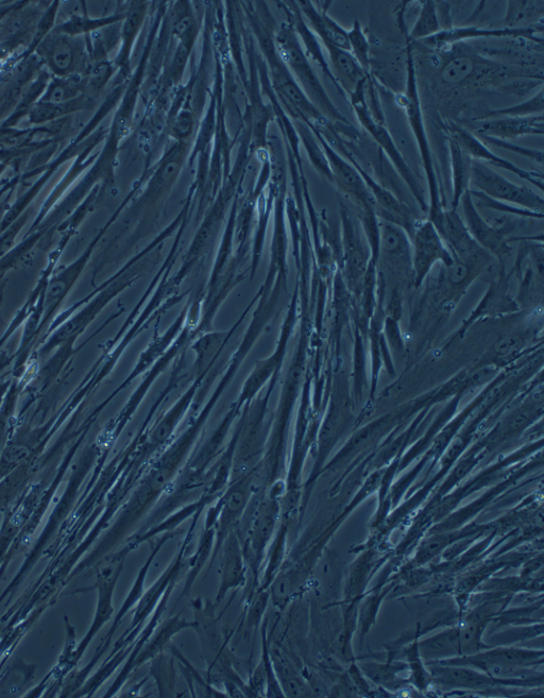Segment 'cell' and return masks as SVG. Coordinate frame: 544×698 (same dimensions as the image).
Segmentation results:
<instances>
[{
  "label": "cell",
  "instance_id": "obj_1",
  "mask_svg": "<svg viewBox=\"0 0 544 698\" xmlns=\"http://www.w3.org/2000/svg\"><path fill=\"white\" fill-rule=\"evenodd\" d=\"M214 602L197 598L193 600L195 627L200 650L206 662L204 676L208 682L224 687L227 696L247 697L246 680L236 671L235 657L229 642L234 632L225 637L216 615Z\"/></svg>",
  "mask_w": 544,
  "mask_h": 698
},
{
  "label": "cell",
  "instance_id": "obj_2",
  "mask_svg": "<svg viewBox=\"0 0 544 698\" xmlns=\"http://www.w3.org/2000/svg\"><path fill=\"white\" fill-rule=\"evenodd\" d=\"M198 517V515L195 516L191 529L187 532L177 555L170 561V564L158 577V580L145 590L143 597L134 607L132 621L125 634L116 642L114 651L104 668L101 669L98 675L99 682L102 683V680L110 676L122 665L124 660L128 659L132 652V646L147 620L155 612L165 595L173 594L180 582L183 571L187 568V552L190 550Z\"/></svg>",
  "mask_w": 544,
  "mask_h": 698
},
{
  "label": "cell",
  "instance_id": "obj_3",
  "mask_svg": "<svg viewBox=\"0 0 544 698\" xmlns=\"http://www.w3.org/2000/svg\"><path fill=\"white\" fill-rule=\"evenodd\" d=\"M406 64L407 80L405 91L400 95L399 105L404 110L408 119V124L415 136L419 156L428 184V219L434 223L442 211L448 209L446 198L442 196L441 185L434 163L433 152L429 141L427 130H425L424 116L421 106L416 66L413 57L412 45L406 42Z\"/></svg>",
  "mask_w": 544,
  "mask_h": 698
},
{
  "label": "cell",
  "instance_id": "obj_4",
  "mask_svg": "<svg viewBox=\"0 0 544 698\" xmlns=\"http://www.w3.org/2000/svg\"><path fill=\"white\" fill-rule=\"evenodd\" d=\"M275 45L278 54L292 73L303 93L312 104L332 124L353 127L348 119L340 113L317 76L308 56L305 55L297 33L291 23L282 24L276 34Z\"/></svg>",
  "mask_w": 544,
  "mask_h": 698
},
{
  "label": "cell",
  "instance_id": "obj_5",
  "mask_svg": "<svg viewBox=\"0 0 544 698\" xmlns=\"http://www.w3.org/2000/svg\"><path fill=\"white\" fill-rule=\"evenodd\" d=\"M368 78L348 97L350 105L357 117V121H359L361 126L368 132L374 143L384 152L389 162L393 164L396 172L407 186V189L410 190L412 196L419 204L420 209L428 213V200L427 197H425L423 187L414 170L408 165L402 155L393 136H391L386 126L384 113L379 114L372 112L367 104L366 84Z\"/></svg>",
  "mask_w": 544,
  "mask_h": 698
},
{
  "label": "cell",
  "instance_id": "obj_6",
  "mask_svg": "<svg viewBox=\"0 0 544 698\" xmlns=\"http://www.w3.org/2000/svg\"><path fill=\"white\" fill-rule=\"evenodd\" d=\"M260 39V45L269 65L272 84L282 104L296 122H302L312 129L325 130L331 123L306 97L299 84L278 54L275 40L269 37L262 27L254 25Z\"/></svg>",
  "mask_w": 544,
  "mask_h": 698
},
{
  "label": "cell",
  "instance_id": "obj_7",
  "mask_svg": "<svg viewBox=\"0 0 544 698\" xmlns=\"http://www.w3.org/2000/svg\"><path fill=\"white\" fill-rule=\"evenodd\" d=\"M340 206V275L351 294L359 300L366 272L372 261L367 237L350 202L345 198Z\"/></svg>",
  "mask_w": 544,
  "mask_h": 698
},
{
  "label": "cell",
  "instance_id": "obj_8",
  "mask_svg": "<svg viewBox=\"0 0 544 698\" xmlns=\"http://www.w3.org/2000/svg\"><path fill=\"white\" fill-rule=\"evenodd\" d=\"M470 191L482 193L493 200L512 204V206L544 214L542 193L508 180L490 166L479 161L473 160L471 164Z\"/></svg>",
  "mask_w": 544,
  "mask_h": 698
},
{
  "label": "cell",
  "instance_id": "obj_9",
  "mask_svg": "<svg viewBox=\"0 0 544 698\" xmlns=\"http://www.w3.org/2000/svg\"><path fill=\"white\" fill-rule=\"evenodd\" d=\"M380 252L378 269L390 277L402 291V286L413 287L412 241L402 227L379 218Z\"/></svg>",
  "mask_w": 544,
  "mask_h": 698
},
{
  "label": "cell",
  "instance_id": "obj_10",
  "mask_svg": "<svg viewBox=\"0 0 544 698\" xmlns=\"http://www.w3.org/2000/svg\"><path fill=\"white\" fill-rule=\"evenodd\" d=\"M414 283L419 289L431 276L436 265L448 266L454 258L439 232L428 218L419 219L412 234Z\"/></svg>",
  "mask_w": 544,
  "mask_h": 698
},
{
  "label": "cell",
  "instance_id": "obj_11",
  "mask_svg": "<svg viewBox=\"0 0 544 698\" xmlns=\"http://www.w3.org/2000/svg\"><path fill=\"white\" fill-rule=\"evenodd\" d=\"M444 240L454 259L479 266L485 270L493 260L469 233L464 219L457 211L446 209L432 223Z\"/></svg>",
  "mask_w": 544,
  "mask_h": 698
},
{
  "label": "cell",
  "instance_id": "obj_12",
  "mask_svg": "<svg viewBox=\"0 0 544 698\" xmlns=\"http://www.w3.org/2000/svg\"><path fill=\"white\" fill-rule=\"evenodd\" d=\"M314 130V129H313ZM323 151H325L332 174V182L335 183L339 190L345 195V198L350 202L352 208L356 212L376 211L368 187L359 173V170L348 161L344 156L340 155L327 141L323 135L314 130Z\"/></svg>",
  "mask_w": 544,
  "mask_h": 698
},
{
  "label": "cell",
  "instance_id": "obj_13",
  "mask_svg": "<svg viewBox=\"0 0 544 698\" xmlns=\"http://www.w3.org/2000/svg\"><path fill=\"white\" fill-rule=\"evenodd\" d=\"M543 27L529 28H489L480 26H459L442 30L436 36L422 41L432 49L442 50L472 40L519 39L543 45Z\"/></svg>",
  "mask_w": 544,
  "mask_h": 698
},
{
  "label": "cell",
  "instance_id": "obj_14",
  "mask_svg": "<svg viewBox=\"0 0 544 698\" xmlns=\"http://www.w3.org/2000/svg\"><path fill=\"white\" fill-rule=\"evenodd\" d=\"M459 207L463 209L464 223L474 241L493 259L500 264H505V260L512 253V246H510L512 244L509 243V233L512 231L489 223L480 210L475 207L470 191L463 196Z\"/></svg>",
  "mask_w": 544,
  "mask_h": 698
},
{
  "label": "cell",
  "instance_id": "obj_15",
  "mask_svg": "<svg viewBox=\"0 0 544 698\" xmlns=\"http://www.w3.org/2000/svg\"><path fill=\"white\" fill-rule=\"evenodd\" d=\"M448 138L457 143L474 161L482 162L486 165H492L506 172L512 173L515 176L526 180L538 189L541 193L544 189L543 174L534 172V170H526L518 165L510 162L493 152L489 146L484 144L478 136L469 130L457 125H448L446 127Z\"/></svg>",
  "mask_w": 544,
  "mask_h": 698
},
{
  "label": "cell",
  "instance_id": "obj_16",
  "mask_svg": "<svg viewBox=\"0 0 544 698\" xmlns=\"http://www.w3.org/2000/svg\"><path fill=\"white\" fill-rule=\"evenodd\" d=\"M194 627L195 622L183 618L181 614H177L176 616L169 617L167 620L162 621L131 665L119 673L113 686L110 688L108 696H112L117 691L121 690L135 670L140 669L146 665L147 662L165 653L168 646L172 644L173 638L182 632L194 629Z\"/></svg>",
  "mask_w": 544,
  "mask_h": 698
},
{
  "label": "cell",
  "instance_id": "obj_17",
  "mask_svg": "<svg viewBox=\"0 0 544 698\" xmlns=\"http://www.w3.org/2000/svg\"><path fill=\"white\" fill-rule=\"evenodd\" d=\"M220 556L219 585L215 604L223 603L227 595L246 587L249 582V568L241 538L232 532L224 541Z\"/></svg>",
  "mask_w": 544,
  "mask_h": 698
},
{
  "label": "cell",
  "instance_id": "obj_18",
  "mask_svg": "<svg viewBox=\"0 0 544 698\" xmlns=\"http://www.w3.org/2000/svg\"><path fill=\"white\" fill-rule=\"evenodd\" d=\"M476 135L514 141L523 136H543L544 115L529 117H492L481 122Z\"/></svg>",
  "mask_w": 544,
  "mask_h": 698
},
{
  "label": "cell",
  "instance_id": "obj_19",
  "mask_svg": "<svg viewBox=\"0 0 544 698\" xmlns=\"http://www.w3.org/2000/svg\"><path fill=\"white\" fill-rule=\"evenodd\" d=\"M432 665L431 673L435 682L449 689L484 690L497 686L509 685L503 680L493 678L490 675L468 667L441 665L437 662H429Z\"/></svg>",
  "mask_w": 544,
  "mask_h": 698
},
{
  "label": "cell",
  "instance_id": "obj_20",
  "mask_svg": "<svg viewBox=\"0 0 544 698\" xmlns=\"http://www.w3.org/2000/svg\"><path fill=\"white\" fill-rule=\"evenodd\" d=\"M172 537V534H166L163 537H161L155 544H152L151 552L148 555L144 565L139 570L138 575H136L134 584L131 587L129 593L127 594L125 602L123 603L121 609L118 610L113 625L108 635L106 636L104 643H102L99 648V652L96 656V659H99L102 656V654L106 652L119 625L122 624L128 612L133 610L136 604H138L141 598L143 597V594L146 590L145 585L147 581V576L152 566L153 560L156 559L162 548L165 546V543Z\"/></svg>",
  "mask_w": 544,
  "mask_h": 698
},
{
  "label": "cell",
  "instance_id": "obj_21",
  "mask_svg": "<svg viewBox=\"0 0 544 698\" xmlns=\"http://www.w3.org/2000/svg\"><path fill=\"white\" fill-rule=\"evenodd\" d=\"M329 55V65L340 93L349 97L370 75L350 54V51L331 44H323Z\"/></svg>",
  "mask_w": 544,
  "mask_h": 698
},
{
  "label": "cell",
  "instance_id": "obj_22",
  "mask_svg": "<svg viewBox=\"0 0 544 698\" xmlns=\"http://www.w3.org/2000/svg\"><path fill=\"white\" fill-rule=\"evenodd\" d=\"M297 5L306 24L322 44H331L349 51L348 30L334 21L327 9H319L311 2H299Z\"/></svg>",
  "mask_w": 544,
  "mask_h": 698
},
{
  "label": "cell",
  "instance_id": "obj_23",
  "mask_svg": "<svg viewBox=\"0 0 544 698\" xmlns=\"http://www.w3.org/2000/svg\"><path fill=\"white\" fill-rule=\"evenodd\" d=\"M269 636V635H268ZM269 649L279 684L286 697H301L311 695L308 683L299 673L291 656L286 653L284 646L269 638Z\"/></svg>",
  "mask_w": 544,
  "mask_h": 698
},
{
  "label": "cell",
  "instance_id": "obj_24",
  "mask_svg": "<svg viewBox=\"0 0 544 698\" xmlns=\"http://www.w3.org/2000/svg\"><path fill=\"white\" fill-rule=\"evenodd\" d=\"M489 68L486 63L476 59L469 54L454 55L447 60L440 71V78L447 84L459 85L469 84L476 79L487 76Z\"/></svg>",
  "mask_w": 544,
  "mask_h": 698
},
{
  "label": "cell",
  "instance_id": "obj_25",
  "mask_svg": "<svg viewBox=\"0 0 544 698\" xmlns=\"http://www.w3.org/2000/svg\"><path fill=\"white\" fill-rule=\"evenodd\" d=\"M452 200L451 210L457 211L463 196L470 191L471 164L472 159L454 141L448 139Z\"/></svg>",
  "mask_w": 544,
  "mask_h": 698
},
{
  "label": "cell",
  "instance_id": "obj_26",
  "mask_svg": "<svg viewBox=\"0 0 544 698\" xmlns=\"http://www.w3.org/2000/svg\"><path fill=\"white\" fill-rule=\"evenodd\" d=\"M216 540V529L215 525L206 522V530L199 541L198 547L195 550L190 560H187V575L184 588L180 594L179 601L189 597L195 583L198 580V576L201 571L206 568L209 561H211Z\"/></svg>",
  "mask_w": 544,
  "mask_h": 698
},
{
  "label": "cell",
  "instance_id": "obj_27",
  "mask_svg": "<svg viewBox=\"0 0 544 698\" xmlns=\"http://www.w3.org/2000/svg\"><path fill=\"white\" fill-rule=\"evenodd\" d=\"M543 15V2H508L504 27H543Z\"/></svg>",
  "mask_w": 544,
  "mask_h": 698
},
{
  "label": "cell",
  "instance_id": "obj_28",
  "mask_svg": "<svg viewBox=\"0 0 544 698\" xmlns=\"http://www.w3.org/2000/svg\"><path fill=\"white\" fill-rule=\"evenodd\" d=\"M167 651L172 654L175 657V660L179 663L180 670L185 676L186 683L189 685L192 696H197V689L201 690L202 696H227L224 691L218 690L212 684H210L206 676L198 672V670L193 666V663H191V661L183 655L177 646L170 644Z\"/></svg>",
  "mask_w": 544,
  "mask_h": 698
},
{
  "label": "cell",
  "instance_id": "obj_29",
  "mask_svg": "<svg viewBox=\"0 0 544 698\" xmlns=\"http://www.w3.org/2000/svg\"><path fill=\"white\" fill-rule=\"evenodd\" d=\"M170 654V653H169ZM150 677L155 680L160 697L177 696L175 657L165 653L150 661Z\"/></svg>",
  "mask_w": 544,
  "mask_h": 698
},
{
  "label": "cell",
  "instance_id": "obj_30",
  "mask_svg": "<svg viewBox=\"0 0 544 698\" xmlns=\"http://www.w3.org/2000/svg\"><path fill=\"white\" fill-rule=\"evenodd\" d=\"M420 6L416 23L410 33H405L407 41L410 42H422L436 36L437 33L444 30L440 23L437 3L422 2Z\"/></svg>",
  "mask_w": 544,
  "mask_h": 698
},
{
  "label": "cell",
  "instance_id": "obj_31",
  "mask_svg": "<svg viewBox=\"0 0 544 698\" xmlns=\"http://www.w3.org/2000/svg\"><path fill=\"white\" fill-rule=\"evenodd\" d=\"M296 131L298 138L301 139L313 164L319 170V173H321L323 177H326L329 181H332L331 169L326 153L323 151L314 130L302 122H296Z\"/></svg>",
  "mask_w": 544,
  "mask_h": 698
},
{
  "label": "cell",
  "instance_id": "obj_32",
  "mask_svg": "<svg viewBox=\"0 0 544 698\" xmlns=\"http://www.w3.org/2000/svg\"><path fill=\"white\" fill-rule=\"evenodd\" d=\"M146 3H135L125 17L126 24L124 28V46L122 50V62L128 63L131 56L132 46L145 21L147 13Z\"/></svg>",
  "mask_w": 544,
  "mask_h": 698
},
{
  "label": "cell",
  "instance_id": "obj_33",
  "mask_svg": "<svg viewBox=\"0 0 544 698\" xmlns=\"http://www.w3.org/2000/svg\"><path fill=\"white\" fill-rule=\"evenodd\" d=\"M470 193L474 201L475 207L479 210H488L492 212H497L499 214L508 215L510 217H518L520 219L542 220L544 217V214L512 206V204H508L505 202L493 200L479 192L470 191Z\"/></svg>",
  "mask_w": 544,
  "mask_h": 698
},
{
  "label": "cell",
  "instance_id": "obj_34",
  "mask_svg": "<svg viewBox=\"0 0 544 698\" xmlns=\"http://www.w3.org/2000/svg\"><path fill=\"white\" fill-rule=\"evenodd\" d=\"M269 590L257 589L248 593L244 606V621L249 629L258 628L268 615Z\"/></svg>",
  "mask_w": 544,
  "mask_h": 698
},
{
  "label": "cell",
  "instance_id": "obj_35",
  "mask_svg": "<svg viewBox=\"0 0 544 698\" xmlns=\"http://www.w3.org/2000/svg\"><path fill=\"white\" fill-rule=\"evenodd\" d=\"M349 51L364 72L370 75V43L359 21H354L353 26L348 30Z\"/></svg>",
  "mask_w": 544,
  "mask_h": 698
},
{
  "label": "cell",
  "instance_id": "obj_36",
  "mask_svg": "<svg viewBox=\"0 0 544 698\" xmlns=\"http://www.w3.org/2000/svg\"><path fill=\"white\" fill-rule=\"evenodd\" d=\"M544 112V91L543 87L521 104L490 111L486 118L492 117H529L543 115Z\"/></svg>",
  "mask_w": 544,
  "mask_h": 698
},
{
  "label": "cell",
  "instance_id": "obj_37",
  "mask_svg": "<svg viewBox=\"0 0 544 698\" xmlns=\"http://www.w3.org/2000/svg\"><path fill=\"white\" fill-rule=\"evenodd\" d=\"M476 136H478V138L487 146H495L505 151L514 152L516 153V155L532 160L533 162H536L540 165L543 163L544 152L542 150L525 148L523 146H518L510 141L489 138V136Z\"/></svg>",
  "mask_w": 544,
  "mask_h": 698
},
{
  "label": "cell",
  "instance_id": "obj_38",
  "mask_svg": "<svg viewBox=\"0 0 544 698\" xmlns=\"http://www.w3.org/2000/svg\"><path fill=\"white\" fill-rule=\"evenodd\" d=\"M195 126V118L192 112L182 111L175 119L173 125V136L176 139L184 140L190 138Z\"/></svg>",
  "mask_w": 544,
  "mask_h": 698
},
{
  "label": "cell",
  "instance_id": "obj_39",
  "mask_svg": "<svg viewBox=\"0 0 544 698\" xmlns=\"http://www.w3.org/2000/svg\"><path fill=\"white\" fill-rule=\"evenodd\" d=\"M523 339L519 336L503 338L496 346V352L502 357H507L519 352L523 347Z\"/></svg>",
  "mask_w": 544,
  "mask_h": 698
}]
</instances>
